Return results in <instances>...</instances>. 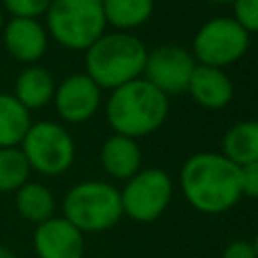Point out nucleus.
I'll return each mask as SVG.
<instances>
[{
	"label": "nucleus",
	"instance_id": "nucleus-1",
	"mask_svg": "<svg viewBox=\"0 0 258 258\" xmlns=\"http://www.w3.org/2000/svg\"><path fill=\"white\" fill-rule=\"evenodd\" d=\"M181 189L196 210L226 212L242 196L240 167L220 153H196L181 169Z\"/></svg>",
	"mask_w": 258,
	"mask_h": 258
},
{
	"label": "nucleus",
	"instance_id": "nucleus-2",
	"mask_svg": "<svg viewBox=\"0 0 258 258\" xmlns=\"http://www.w3.org/2000/svg\"><path fill=\"white\" fill-rule=\"evenodd\" d=\"M167 117V95L147 79L129 81L113 89L107 101V121L119 135L139 137L155 131Z\"/></svg>",
	"mask_w": 258,
	"mask_h": 258
},
{
	"label": "nucleus",
	"instance_id": "nucleus-3",
	"mask_svg": "<svg viewBox=\"0 0 258 258\" xmlns=\"http://www.w3.org/2000/svg\"><path fill=\"white\" fill-rule=\"evenodd\" d=\"M145 60L147 50L139 38L127 32H113L103 34L87 48L85 69L99 89H117L139 79Z\"/></svg>",
	"mask_w": 258,
	"mask_h": 258
},
{
	"label": "nucleus",
	"instance_id": "nucleus-4",
	"mask_svg": "<svg viewBox=\"0 0 258 258\" xmlns=\"http://www.w3.org/2000/svg\"><path fill=\"white\" fill-rule=\"evenodd\" d=\"M44 16L46 32L71 50H87L107 26L103 0H52Z\"/></svg>",
	"mask_w": 258,
	"mask_h": 258
},
{
	"label": "nucleus",
	"instance_id": "nucleus-5",
	"mask_svg": "<svg viewBox=\"0 0 258 258\" xmlns=\"http://www.w3.org/2000/svg\"><path fill=\"white\" fill-rule=\"evenodd\" d=\"M121 214V194L105 181H81L62 200V218L83 234L115 226Z\"/></svg>",
	"mask_w": 258,
	"mask_h": 258
},
{
	"label": "nucleus",
	"instance_id": "nucleus-6",
	"mask_svg": "<svg viewBox=\"0 0 258 258\" xmlns=\"http://www.w3.org/2000/svg\"><path fill=\"white\" fill-rule=\"evenodd\" d=\"M20 149L32 171L40 175H60L75 159V143L69 131L52 121L32 123L20 143Z\"/></svg>",
	"mask_w": 258,
	"mask_h": 258
},
{
	"label": "nucleus",
	"instance_id": "nucleus-7",
	"mask_svg": "<svg viewBox=\"0 0 258 258\" xmlns=\"http://www.w3.org/2000/svg\"><path fill=\"white\" fill-rule=\"evenodd\" d=\"M248 32L234 18L208 20L194 38V56L206 67H228L244 56Z\"/></svg>",
	"mask_w": 258,
	"mask_h": 258
},
{
	"label": "nucleus",
	"instance_id": "nucleus-8",
	"mask_svg": "<svg viewBox=\"0 0 258 258\" xmlns=\"http://www.w3.org/2000/svg\"><path fill=\"white\" fill-rule=\"evenodd\" d=\"M171 179L161 169H143L129 177V183L121 191L123 212L135 222L157 220L171 200Z\"/></svg>",
	"mask_w": 258,
	"mask_h": 258
},
{
	"label": "nucleus",
	"instance_id": "nucleus-9",
	"mask_svg": "<svg viewBox=\"0 0 258 258\" xmlns=\"http://www.w3.org/2000/svg\"><path fill=\"white\" fill-rule=\"evenodd\" d=\"M194 69V54H189L181 46L167 44L147 54L143 71L147 73V81L155 89H159L163 95H173L187 89Z\"/></svg>",
	"mask_w": 258,
	"mask_h": 258
},
{
	"label": "nucleus",
	"instance_id": "nucleus-10",
	"mask_svg": "<svg viewBox=\"0 0 258 258\" xmlns=\"http://www.w3.org/2000/svg\"><path fill=\"white\" fill-rule=\"evenodd\" d=\"M54 107L67 123H83L91 119L101 101V89L87 75H71L54 89Z\"/></svg>",
	"mask_w": 258,
	"mask_h": 258
},
{
	"label": "nucleus",
	"instance_id": "nucleus-11",
	"mask_svg": "<svg viewBox=\"0 0 258 258\" xmlns=\"http://www.w3.org/2000/svg\"><path fill=\"white\" fill-rule=\"evenodd\" d=\"M0 38L8 56L22 64H36L48 46V32L38 18L12 16L4 22Z\"/></svg>",
	"mask_w": 258,
	"mask_h": 258
},
{
	"label": "nucleus",
	"instance_id": "nucleus-12",
	"mask_svg": "<svg viewBox=\"0 0 258 258\" xmlns=\"http://www.w3.org/2000/svg\"><path fill=\"white\" fill-rule=\"evenodd\" d=\"M32 248L38 258H83L85 236L64 218H50L34 228Z\"/></svg>",
	"mask_w": 258,
	"mask_h": 258
},
{
	"label": "nucleus",
	"instance_id": "nucleus-13",
	"mask_svg": "<svg viewBox=\"0 0 258 258\" xmlns=\"http://www.w3.org/2000/svg\"><path fill=\"white\" fill-rule=\"evenodd\" d=\"M187 91L206 109H222L224 105L230 103L234 93L228 75L222 73V69L206 67V64H196Z\"/></svg>",
	"mask_w": 258,
	"mask_h": 258
},
{
	"label": "nucleus",
	"instance_id": "nucleus-14",
	"mask_svg": "<svg viewBox=\"0 0 258 258\" xmlns=\"http://www.w3.org/2000/svg\"><path fill=\"white\" fill-rule=\"evenodd\" d=\"M54 79L40 64L24 67L14 81V99L28 111L46 107L54 97Z\"/></svg>",
	"mask_w": 258,
	"mask_h": 258
},
{
	"label": "nucleus",
	"instance_id": "nucleus-15",
	"mask_svg": "<svg viewBox=\"0 0 258 258\" xmlns=\"http://www.w3.org/2000/svg\"><path fill=\"white\" fill-rule=\"evenodd\" d=\"M101 163L105 171L117 179H129L139 171L141 151L135 139L127 135H111L101 147Z\"/></svg>",
	"mask_w": 258,
	"mask_h": 258
},
{
	"label": "nucleus",
	"instance_id": "nucleus-16",
	"mask_svg": "<svg viewBox=\"0 0 258 258\" xmlns=\"http://www.w3.org/2000/svg\"><path fill=\"white\" fill-rule=\"evenodd\" d=\"M14 206L20 218L38 226L54 216L56 200L46 185L38 181H26L14 191Z\"/></svg>",
	"mask_w": 258,
	"mask_h": 258
},
{
	"label": "nucleus",
	"instance_id": "nucleus-17",
	"mask_svg": "<svg viewBox=\"0 0 258 258\" xmlns=\"http://www.w3.org/2000/svg\"><path fill=\"white\" fill-rule=\"evenodd\" d=\"M222 155L238 167L258 161V121L234 125L222 139Z\"/></svg>",
	"mask_w": 258,
	"mask_h": 258
},
{
	"label": "nucleus",
	"instance_id": "nucleus-18",
	"mask_svg": "<svg viewBox=\"0 0 258 258\" xmlns=\"http://www.w3.org/2000/svg\"><path fill=\"white\" fill-rule=\"evenodd\" d=\"M30 125V111L24 109L14 95L0 93V149L20 147Z\"/></svg>",
	"mask_w": 258,
	"mask_h": 258
},
{
	"label": "nucleus",
	"instance_id": "nucleus-19",
	"mask_svg": "<svg viewBox=\"0 0 258 258\" xmlns=\"http://www.w3.org/2000/svg\"><path fill=\"white\" fill-rule=\"evenodd\" d=\"M105 20L119 30L137 28L153 12V0H103Z\"/></svg>",
	"mask_w": 258,
	"mask_h": 258
},
{
	"label": "nucleus",
	"instance_id": "nucleus-20",
	"mask_svg": "<svg viewBox=\"0 0 258 258\" xmlns=\"http://www.w3.org/2000/svg\"><path fill=\"white\" fill-rule=\"evenodd\" d=\"M30 165L20 147L0 149V194H10L22 187L30 177Z\"/></svg>",
	"mask_w": 258,
	"mask_h": 258
},
{
	"label": "nucleus",
	"instance_id": "nucleus-21",
	"mask_svg": "<svg viewBox=\"0 0 258 258\" xmlns=\"http://www.w3.org/2000/svg\"><path fill=\"white\" fill-rule=\"evenodd\" d=\"M52 0H0V6L10 16H22V18H38L42 16Z\"/></svg>",
	"mask_w": 258,
	"mask_h": 258
},
{
	"label": "nucleus",
	"instance_id": "nucleus-22",
	"mask_svg": "<svg viewBox=\"0 0 258 258\" xmlns=\"http://www.w3.org/2000/svg\"><path fill=\"white\" fill-rule=\"evenodd\" d=\"M234 14V20L246 32H258V0H236Z\"/></svg>",
	"mask_w": 258,
	"mask_h": 258
},
{
	"label": "nucleus",
	"instance_id": "nucleus-23",
	"mask_svg": "<svg viewBox=\"0 0 258 258\" xmlns=\"http://www.w3.org/2000/svg\"><path fill=\"white\" fill-rule=\"evenodd\" d=\"M240 187L242 194L258 198V161L240 167Z\"/></svg>",
	"mask_w": 258,
	"mask_h": 258
},
{
	"label": "nucleus",
	"instance_id": "nucleus-24",
	"mask_svg": "<svg viewBox=\"0 0 258 258\" xmlns=\"http://www.w3.org/2000/svg\"><path fill=\"white\" fill-rule=\"evenodd\" d=\"M222 258H258V256H256V250H254L252 244H248V242H232L222 252Z\"/></svg>",
	"mask_w": 258,
	"mask_h": 258
},
{
	"label": "nucleus",
	"instance_id": "nucleus-25",
	"mask_svg": "<svg viewBox=\"0 0 258 258\" xmlns=\"http://www.w3.org/2000/svg\"><path fill=\"white\" fill-rule=\"evenodd\" d=\"M0 258H16V254L8 246H0Z\"/></svg>",
	"mask_w": 258,
	"mask_h": 258
},
{
	"label": "nucleus",
	"instance_id": "nucleus-26",
	"mask_svg": "<svg viewBox=\"0 0 258 258\" xmlns=\"http://www.w3.org/2000/svg\"><path fill=\"white\" fill-rule=\"evenodd\" d=\"M4 10H2V6H0V32H2V26H4Z\"/></svg>",
	"mask_w": 258,
	"mask_h": 258
},
{
	"label": "nucleus",
	"instance_id": "nucleus-27",
	"mask_svg": "<svg viewBox=\"0 0 258 258\" xmlns=\"http://www.w3.org/2000/svg\"><path fill=\"white\" fill-rule=\"evenodd\" d=\"M252 246H254V250H256V256H258V234H256V240H254V244H252Z\"/></svg>",
	"mask_w": 258,
	"mask_h": 258
}]
</instances>
